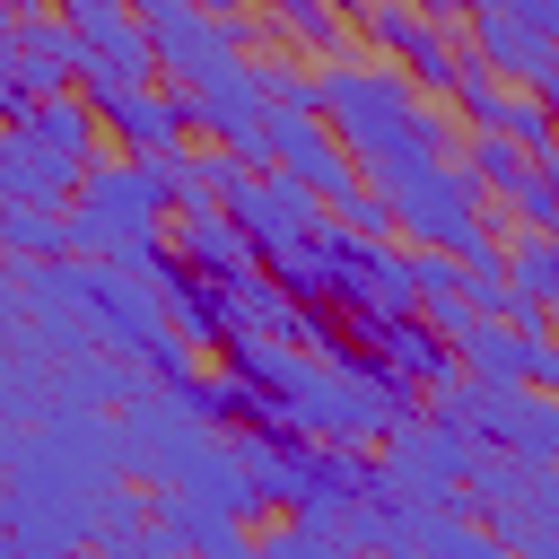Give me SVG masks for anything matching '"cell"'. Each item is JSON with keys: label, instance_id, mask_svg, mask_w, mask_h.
Segmentation results:
<instances>
[{"label": "cell", "instance_id": "obj_7", "mask_svg": "<svg viewBox=\"0 0 559 559\" xmlns=\"http://www.w3.org/2000/svg\"><path fill=\"white\" fill-rule=\"evenodd\" d=\"M445 411H463L454 428H480V437H489V445H507L524 472H542V463H550L559 419H550V402H542V393H524V384H445Z\"/></svg>", "mask_w": 559, "mask_h": 559}, {"label": "cell", "instance_id": "obj_2", "mask_svg": "<svg viewBox=\"0 0 559 559\" xmlns=\"http://www.w3.org/2000/svg\"><path fill=\"white\" fill-rule=\"evenodd\" d=\"M166 183H157V166H140V157H105V166H87L79 175V201L61 210V227H70V245H87V253H114V262H157L166 253Z\"/></svg>", "mask_w": 559, "mask_h": 559}, {"label": "cell", "instance_id": "obj_13", "mask_svg": "<svg viewBox=\"0 0 559 559\" xmlns=\"http://www.w3.org/2000/svg\"><path fill=\"white\" fill-rule=\"evenodd\" d=\"M175 262H183L192 280H210V288H236V280L253 271V253H245V236L227 227V210H201V201L175 210Z\"/></svg>", "mask_w": 559, "mask_h": 559}, {"label": "cell", "instance_id": "obj_4", "mask_svg": "<svg viewBox=\"0 0 559 559\" xmlns=\"http://www.w3.org/2000/svg\"><path fill=\"white\" fill-rule=\"evenodd\" d=\"M166 96L183 105V131H210V140H227L236 166H262V122H271L262 61H236V52H227V61L192 70V79H175Z\"/></svg>", "mask_w": 559, "mask_h": 559}, {"label": "cell", "instance_id": "obj_16", "mask_svg": "<svg viewBox=\"0 0 559 559\" xmlns=\"http://www.w3.org/2000/svg\"><path fill=\"white\" fill-rule=\"evenodd\" d=\"M454 166H463V183H472V192H498V201H515V192L542 175V157H524V148H507V140H472Z\"/></svg>", "mask_w": 559, "mask_h": 559}, {"label": "cell", "instance_id": "obj_20", "mask_svg": "<svg viewBox=\"0 0 559 559\" xmlns=\"http://www.w3.org/2000/svg\"><path fill=\"white\" fill-rule=\"evenodd\" d=\"M140 358H148V376H157V384H175V393H183V384L201 376V367H192V349H183L175 332H157V341H140Z\"/></svg>", "mask_w": 559, "mask_h": 559}, {"label": "cell", "instance_id": "obj_3", "mask_svg": "<svg viewBox=\"0 0 559 559\" xmlns=\"http://www.w3.org/2000/svg\"><path fill=\"white\" fill-rule=\"evenodd\" d=\"M463 35L498 87L515 79V96L550 105V87H559V9L550 0H480V9H463Z\"/></svg>", "mask_w": 559, "mask_h": 559}, {"label": "cell", "instance_id": "obj_21", "mask_svg": "<svg viewBox=\"0 0 559 559\" xmlns=\"http://www.w3.org/2000/svg\"><path fill=\"white\" fill-rule=\"evenodd\" d=\"M271 26H288V35H306V44H332V35H341V17H332V9H306V0H288Z\"/></svg>", "mask_w": 559, "mask_h": 559}, {"label": "cell", "instance_id": "obj_5", "mask_svg": "<svg viewBox=\"0 0 559 559\" xmlns=\"http://www.w3.org/2000/svg\"><path fill=\"white\" fill-rule=\"evenodd\" d=\"M218 210H227V227L245 236L253 271H262V262H280V253H297V245L323 227V201H314V192H297V183H288V175H271V166H245V183H236Z\"/></svg>", "mask_w": 559, "mask_h": 559}, {"label": "cell", "instance_id": "obj_12", "mask_svg": "<svg viewBox=\"0 0 559 559\" xmlns=\"http://www.w3.org/2000/svg\"><path fill=\"white\" fill-rule=\"evenodd\" d=\"M9 140L35 148V157H44L52 175H70V183L96 166V114H87L79 96H44V105H26V122H17Z\"/></svg>", "mask_w": 559, "mask_h": 559}, {"label": "cell", "instance_id": "obj_14", "mask_svg": "<svg viewBox=\"0 0 559 559\" xmlns=\"http://www.w3.org/2000/svg\"><path fill=\"white\" fill-rule=\"evenodd\" d=\"M148 271H157V306H166V314L183 323V332H175L183 349H192V341H218V349L236 341V314H227V288H210V280H192V271H183L175 253H157Z\"/></svg>", "mask_w": 559, "mask_h": 559}, {"label": "cell", "instance_id": "obj_6", "mask_svg": "<svg viewBox=\"0 0 559 559\" xmlns=\"http://www.w3.org/2000/svg\"><path fill=\"white\" fill-rule=\"evenodd\" d=\"M472 472V445L454 419H393V445L376 463V498H454Z\"/></svg>", "mask_w": 559, "mask_h": 559}, {"label": "cell", "instance_id": "obj_10", "mask_svg": "<svg viewBox=\"0 0 559 559\" xmlns=\"http://www.w3.org/2000/svg\"><path fill=\"white\" fill-rule=\"evenodd\" d=\"M367 35L393 44V70H402L411 87H454V70H463L445 17H428V9H367Z\"/></svg>", "mask_w": 559, "mask_h": 559}, {"label": "cell", "instance_id": "obj_1", "mask_svg": "<svg viewBox=\"0 0 559 559\" xmlns=\"http://www.w3.org/2000/svg\"><path fill=\"white\" fill-rule=\"evenodd\" d=\"M314 122L341 140V157L358 166V183H384L402 166H437L454 157V114L428 105L402 70L384 61H332L314 79Z\"/></svg>", "mask_w": 559, "mask_h": 559}, {"label": "cell", "instance_id": "obj_8", "mask_svg": "<svg viewBox=\"0 0 559 559\" xmlns=\"http://www.w3.org/2000/svg\"><path fill=\"white\" fill-rule=\"evenodd\" d=\"M454 131H472V140H507V148H524V157H542L550 166V105H533V96H515V87H498L472 52H463V70H454Z\"/></svg>", "mask_w": 559, "mask_h": 559}, {"label": "cell", "instance_id": "obj_23", "mask_svg": "<svg viewBox=\"0 0 559 559\" xmlns=\"http://www.w3.org/2000/svg\"><path fill=\"white\" fill-rule=\"evenodd\" d=\"M0 559H9V550H0Z\"/></svg>", "mask_w": 559, "mask_h": 559}, {"label": "cell", "instance_id": "obj_18", "mask_svg": "<svg viewBox=\"0 0 559 559\" xmlns=\"http://www.w3.org/2000/svg\"><path fill=\"white\" fill-rule=\"evenodd\" d=\"M253 559H367V550H349V542H332V524H280Z\"/></svg>", "mask_w": 559, "mask_h": 559}, {"label": "cell", "instance_id": "obj_19", "mask_svg": "<svg viewBox=\"0 0 559 559\" xmlns=\"http://www.w3.org/2000/svg\"><path fill=\"white\" fill-rule=\"evenodd\" d=\"M515 218H524V236H550V227H559V183H550V166L515 192Z\"/></svg>", "mask_w": 559, "mask_h": 559}, {"label": "cell", "instance_id": "obj_17", "mask_svg": "<svg viewBox=\"0 0 559 559\" xmlns=\"http://www.w3.org/2000/svg\"><path fill=\"white\" fill-rule=\"evenodd\" d=\"M0 253H70L61 201H17V210H0Z\"/></svg>", "mask_w": 559, "mask_h": 559}, {"label": "cell", "instance_id": "obj_22", "mask_svg": "<svg viewBox=\"0 0 559 559\" xmlns=\"http://www.w3.org/2000/svg\"><path fill=\"white\" fill-rule=\"evenodd\" d=\"M9 35H17V9H0V52H9Z\"/></svg>", "mask_w": 559, "mask_h": 559}, {"label": "cell", "instance_id": "obj_9", "mask_svg": "<svg viewBox=\"0 0 559 559\" xmlns=\"http://www.w3.org/2000/svg\"><path fill=\"white\" fill-rule=\"evenodd\" d=\"M87 114H96V131H114L140 166H157V157H183V105L148 79V87H105V96H79Z\"/></svg>", "mask_w": 559, "mask_h": 559}, {"label": "cell", "instance_id": "obj_11", "mask_svg": "<svg viewBox=\"0 0 559 559\" xmlns=\"http://www.w3.org/2000/svg\"><path fill=\"white\" fill-rule=\"evenodd\" d=\"M358 332L384 349V376L411 393V384H454V349H445V332L437 323H419V314H358Z\"/></svg>", "mask_w": 559, "mask_h": 559}, {"label": "cell", "instance_id": "obj_15", "mask_svg": "<svg viewBox=\"0 0 559 559\" xmlns=\"http://www.w3.org/2000/svg\"><path fill=\"white\" fill-rule=\"evenodd\" d=\"M61 280L79 288V306H87L96 323H114V332H122V349L157 341V297H140L122 271H96V262H87V271H61Z\"/></svg>", "mask_w": 559, "mask_h": 559}]
</instances>
